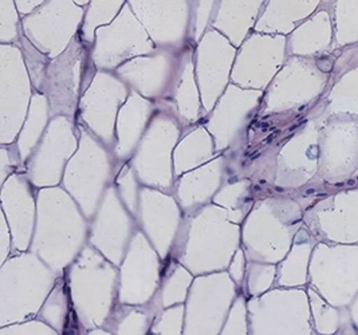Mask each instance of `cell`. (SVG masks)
<instances>
[{"label":"cell","mask_w":358,"mask_h":335,"mask_svg":"<svg viewBox=\"0 0 358 335\" xmlns=\"http://www.w3.org/2000/svg\"><path fill=\"white\" fill-rule=\"evenodd\" d=\"M86 7L76 0H46L22 19V30L35 46L58 55L82 26Z\"/></svg>","instance_id":"1"},{"label":"cell","mask_w":358,"mask_h":335,"mask_svg":"<svg viewBox=\"0 0 358 335\" xmlns=\"http://www.w3.org/2000/svg\"><path fill=\"white\" fill-rule=\"evenodd\" d=\"M329 82L330 74L318 67L315 58L290 55L270 87L267 112L306 106L322 96Z\"/></svg>","instance_id":"2"},{"label":"cell","mask_w":358,"mask_h":335,"mask_svg":"<svg viewBox=\"0 0 358 335\" xmlns=\"http://www.w3.org/2000/svg\"><path fill=\"white\" fill-rule=\"evenodd\" d=\"M96 61L102 67L112 69L136 54L150 51L152 39L127 3L112 23L96 30Z\"/></svg>","instance_id":"3"},{"label":"cell","mask_w":358,"mask_h":335,"mask_svg":"<svg viewBox=\"0 0 358 335\" xmlns=\"http://www.w3.org/2000/svg\"><path fill=\"white\" fill-rule=\"evenodd\" d=\"M133 13L157 45H179L192 35L194 0H128Z\"/></svg>","instance_id":"4"},{"label":"cell","mask_w":358,"mask_h":335,"mask_svg":"<svg viewBox=\"0 0 358 335\" xmlns=\"http://www.w3.org/2000/svg\"><path fill=\"white\" fill-rule=\"evenodd\" d=\"M245 43L241 64H248V73L251 74L245 83L252 87H264L283 64L287 51V35L255 31Z\"/></svg>","instance_id":"5"},{"label":"cell","mask_w":358,"mask_h":335,"mask_svg":"<svg viewBox=\"0 0 358 335\" xmlns=\"http://www.w3.org/2000/svg\"><path fill=\"white\" fill-rule=\"evenodd\" d=\"M334 45L331 13L320 8L287 35V52L296 57L317 58Z\"/></svg>","instance_id":"6"},{"label":"cell","mask_w":358,"mask_h":335,"mask_svg":"<svg viewBox=\"0 0 358 335\" xmlns=\"http://www.w3.org/2000/svg\"><path fill=\"white\" fill-rule=\"evenodd\" d=\"M321 4L322 0H267L254 31L289 35Z\"/></svg>","instance_id":"7"},{"label":"cell","mask_w":358,"mask_h":335,"mask_svg":"<svg viewBox=\"0 0 358 335\" xmlns=\"http://www.w3.org/2000/svg\"><path fill=\"white\" fill-rule=\"evenodd\" d=\"M267 0H220L211 27L223 32L234 45H241L255 29Z\"/></svg>","instance_id":"8"},{"label":"cell","mask_w":358,"mask_h":335,"mask_svg":"<svg viewBox=\"0 0 358 335\" xmlns=\"http://www.w3.org/2000/svg\"><path fill=\"white\" fill-rule=\"evenodd\" d=\"M325 117L355 115L358 117V67L346 71L333 80L326 94Z\"/></svg>","instance_id":"9"},{"label":"cell","mask_w":358,"mask_h":335,"mask_svg":"<svg viewBox=\"0 0 358 335\" xmlns=\"http://www.w3.org/2000/svg\"><path fill=\"white\" fill-rule=\"evenodd\" d=\"M331 16L334 24L333 51L358 45V0H336Z\"/></svg>","instance_id":"10"},{"label":"cell","mask_w":358,"mask_h":335,"mask_svg":"<svg viewBox=\"0 0 358 335\" xmlns=\"http://www.w3.org/2000/svg\"><path fill=\"white\" fill-rule=\"evenodd\" d=\"M127 3L128 0H90L81 26L82 38L92 43L98 27L112 23Z\"/></svg>","instance_id":"11"},{"label":"cell","mask_w":358,"mask_h":335,"mask_svg":"<svg viewBox=\"0 0 358 335\" xmlns=\"http://www.w3.org/2000/svg\"><path fill=\"white\" fill-rule=\"evenodd\" d=\"M220 0H194V19H192V38L200 41L211 27L213 16L216 14Z\"/></svg>","instance_id":"12"},{"label":"cell","mask_w":358,"mask_h":335,"mask_svg":"<svg viewBox=\"0 0 358 335\" xmlns=\"http://www.w3.org/2000/svg\"><path fill=\"white\" fill-rule=\"evenodd\" d=\"M185 77H182L179 87L180 111L187 118H194L197 113V98H196L195 85L192 82V66L188 61L185 64Z\"/></svg>","instance_id":"13"},{"label":"cell","mask_w":358,"mask_h":335,"mask_svg":"<svg viewBox=\"0 0 358 335\" xmlns=\"http://www.w3.org/2000/svg\"><path fill=\"white\" fill-rule=\"evenodd\" d=\"M19 10L15 0H1L0 1V22H1V41H13L19 34Z\"/></svg>","instance_id":"14"},{"label":"cell","mask_w":358,"mask_h":335,"mask_svg":"<svg viewBox=\"0 0 358 335\" xmlns=\"http://www.w3.org/2000/svg\"><path fill=\"white\" fill-rule=\"evenodd\" d=\"M46 0H15L19 14L22 16L29 15L35 8L42 6Z\"/></svg>","instance_id":"15"},{"label":"cell","mask_w":358,"mask_h":335,"mask_svg":"<svg viewBox=\"0 0 358 335\" xmlns=\"http://www.w3.org/2000/svg\"><path fill=\"white\" fill-rule=\"evenodd\" d=\"M334 1L336 0H322V4H321V8H325L327 11L331 13L333 10V6H334Z\"/></svg>","instance_id":"16"},{"label":"cell","mask_w":358,"mask_h":335,"mask_svg":"<svg viewBox=\"0 0 358 335\" xmlns=\"http://www.w3.org/2000/svg\"><path fill=\"white\" fill-rule=\"evenodd\" d=\"M89 1L90 0H76V3H78L80 6H83V7H86L89 4Z\"/></svg>","instance_id":"17"}]
</instances>
